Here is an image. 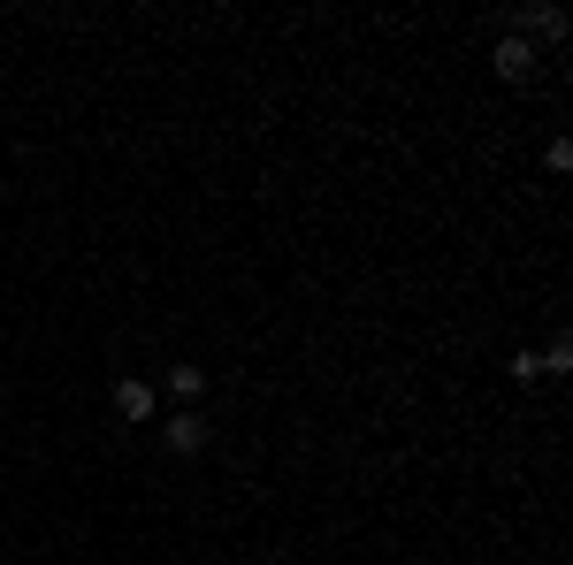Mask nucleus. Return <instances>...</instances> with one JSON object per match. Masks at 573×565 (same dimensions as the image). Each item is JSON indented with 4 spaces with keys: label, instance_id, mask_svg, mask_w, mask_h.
Returning a JSON list of instances; mask_svg holds the SVG:
<instances>
[{
    "label": "nucleus",
    "instance_id": "39448f33",
    "mask_svg": "<svg viewBox=\"0 0 573 565\" xmlns=\"http://www.w3.org/2000/svg\"><path fill=\"white\" fill-rule=\"evenodd\" d=\"M168 390H176V398H199L207 375H199V367H168Z\"/></svg>",
    "mask_w": 573,
    "mask_h": 565
},
{
    "label": "nucleus",
    "instance_id": "20e7f679",
    "mask_svg": "<svg viewBox=\"0 0 573 565\" xmlns=\"http://www.w3.org/2000/svg\"><path fill=\"white\" fill-rule=\"evenodd\" d=\"M497 77H505V85H528V77H536V46H528V38H497Z\"/></svg>",
    "mask_w": 573,
    "mask_h": 565
},
{
    "label": "nucleus",
    "instance_id": "f03ea898",
    "mask_svg": "<svg viewBox=\"0 0 573 565\" xmlns=\"http://www.w3.org/2000/svg\"><path fill=\"white\" fill-rule=\"evenodd\" d=\"M153 413H161V398H153V383H139V375H123V383H115V421H153Z\"/></svg>",
    "mask_w": 573,
    "mask_h": 565
},
{
    "label": "nucleus",
    "instance_id": "f257e3e1",
    "mask_svg": "<svg viewBox=\"0 0 573 565\" xmlns=\"http://www.w3.org/2000/svg\"><path fill=\"white\" fill-rule=\"evenodd\" d=\"M528 31L559 46V38H566V8H551V0H536V8H513V15H505V38H528Z\"/></svg>",
    "mask_w": 573,
    "mask_h": 565
},
{
    "label": "nucleus",
    "instance_id": "423d86ee",
    "mask_svg": "<svg viewBox=\"0 0 573 565\" xmlns=\"http://www.w3.org/2000/svg\"><path fill=\"white\" fill-rule=\"evenodd\" d=\"M566 367H573V344H566V336H551V352H543V383L566 375Z\"/></svg>",
    "mask_w": 573,
    "mask_h": 565
},
{
    "label": "nucleus",
    "instance_id": "0eeeda50",
    "mask_svg": "<svg viewBox=\"0 0 573 565\" xmlns=\"http://www.w3.org/2000/svg\"><path fill=\"white\" fill-rule=\"evenodd\" d=\"M513 383H543V352H513Z\"/></svg>",
    "mask_w": 573,
    "mask_h": 565
},
{
    "label": "nucleus",
    "instance_id": "7ed1b4c3",
    "mask_svg": "<svg viewBox=\"0 0 573 565\" xmlns=\"http://www.w3.org/2000/svg\"><path fill=\"white\" fill-rule=\"evenodd\" d=\"M161 443H168L176 458H199V451H207V421H199V413H168V421H161Z\"/></svg>",
    "mask_w": 573,
    "mask_h": 565
}]
</instances>
